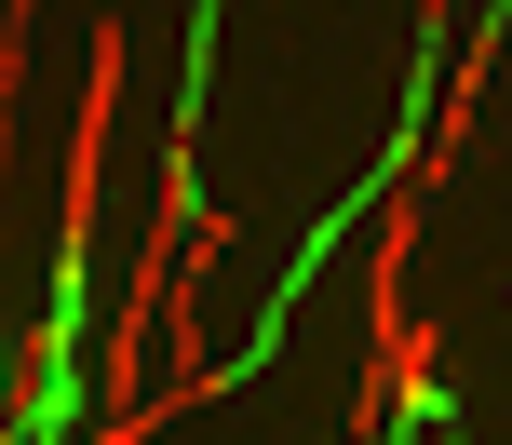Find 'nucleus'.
Instances as JSON below:
<instances>
[{"label": "nucleus", "instance_id": "nucleus-1", "mask_svg": "<svg viewBox=\"0 0 512 445\" xmlns=\"http://www.w3.org/2000/svg\"><path fill=\"white\" fill-rule=\"evenodd\" d=\"M108 122H122V27L95 14V68H81V108H68V230H54V311L41 324H68L81 338V297H95V189H108Z\"/></svg>", "mask_w": 512, "mask_h": 445}]
</instances>
